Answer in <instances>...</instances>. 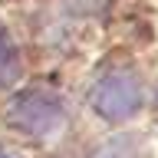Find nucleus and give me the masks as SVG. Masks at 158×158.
Instances as JSON below:
<instances>
[{
	"instance_id": "nucleus-3",
	"label": "nucleus",
	"mask_w": 158,
	"mask_h": 158,
	"mask_svg": "<svg viewBox=\"0 0 158 158\" xmlns=\"http://www.w3.org/2000/svg\"><path fill=\"white\" fill-rule=\"evenodd\" d=\"M20 76V56L13 40L7 36V30L0 27V86H10L13 79Z\"/></svg>"
},
{
	"instance_id": "nucleus-4",
	"label": "nucleus",
	"mask_w": 158,
	"mask_h": 158,
	"mask_svg": "<svg viewBox=\"0 0 158 158\" xmlns=\"http://www.w3.org/2000/svg\"><path fill=\"white\" fill-rule=\"evenodd\" d=\"M0 158H3V155H0Z\"/></svg>"
},
{
	"instance_id": "nucleus-2",
	"label": "nucleus",
	"mask_w": 158,
	"mask_h": 158,
	"mask_svg": "<svg viewBox=\"0 0 158 158\" xmlns=\"http://www.w3.org/2000/svg\"><path fill=\"white\" fill-rule=\"evenodd\" d=\"M10 125H17L27 135H49L63 122V102L46 89H30L10 102Z\"/></svg>"
},
{
	"instance_id": "nucleus-1",
	"label": "nucleus",
	"mask_w": 158,
	"mask_h": 158,
	"mask_svg": "<svg viewBox=\"0 0 158 158\" xmlns=\"http://www.w3.org/2000/svg\"><path fill=\"white\" fill-rule=\"evenodd\" d=\"M92 102H96L99 115L112 118V122H122L142 106V82H138L135 69L125 66V63H115L109 66L102 76H99L96 89H92Z\"/></svg>"
}]
</instances>
